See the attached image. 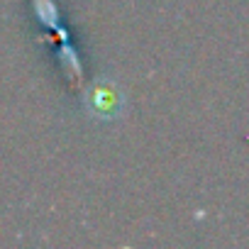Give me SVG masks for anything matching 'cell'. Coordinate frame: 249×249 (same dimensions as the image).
Here are the masks:
<instances>
[{
    "mask_svg": "<svg viewBox=\"0 0 249 249\" xmlns=\"http://www.w3.org/2000/svg\"><path fill=\"white\" fill-rule=\"evenodd\" d=\"M124 103H127L124 90L110 78H98L83 93V105H86L88 115L95 120H105V122L117 120L124 110Z\"/></svg>",
    "mask_w": 249,
    "mask_h": 249,
    "instance_id": "cell-1",
    "label": "cell"
},
{
    "mask_svg": "<svg viewBox=\"0 0 249 249\" xmlns=\"http://www.w3.org/2000/svg\"><path fill=\"white\" fill-rule=\"evenodd\" d=\"M32 3H35V13H37L39 22L54 30L59 25V10L54 5V0H32Z\"/></svg>",
    "mask_w": 249,
    "mask_h": 249,
    "instance_id": "cell-2",
    "label": "cell"
}]
</instances>
